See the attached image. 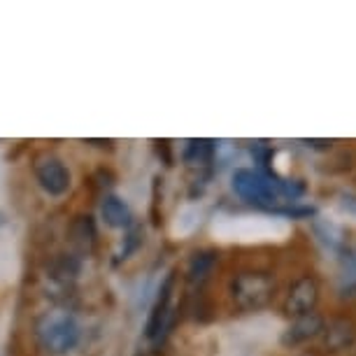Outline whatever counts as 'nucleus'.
<instances>
[{
    "label": "nucleus",
    "instance_id": "obj_1",
    "mask_svg": "<svg viewBox=\"0 0 356 356\" xmlns=\"http://www.w3.org/2000/svg\"><path fill=\"white\" fill-rule=\"evenodd\" d=\"M275 277L266 270H243L231 280V300L238 310L257 312L270 303L275 296Z\"/></svg>",
    "mask_w": 356,
    "mask_h": 356
},
{
    "label": "nucleus",
    "instance_id": "obj_2",
    "mask_svg": "<svg viewBox=\"0 0 356 356\" xmlns=\"http://www.w3.org/2000/svg\"><path fill=\"white\" fill-rule=\"evenodd\" d=\"M38 342L49 354H68L79 342V324L68 312H47L35 326Z\"/></svg>",
    "mask_w": 356,
    "mask_h": 356
},
{
    "label": "nucleus",
    "instance_id": "obj_3",
    "mask_svg": "<svg viewBox=\"0 0 356 356\" xmlns=\"http://www.w3.org/2000/svg\"><path fill=\"white\" fill-rule=\"evenodd\" d=\"M175 273H168V277L161 282V289H159V296L152 305V312H149V319H147V326H145V335L147 340H154V342H161L168 335V328L172 324V291H175Z\"/></svg>",
    "mask_w": 356,
    "mask_h": 356
},
{
    "label": "nucleus",
    "instance_id": "obj_4",
    "mask_svg": "<svg viewBox=\"0 0 356 356\" xmlns=\"http://www.w3.org/2000/svg\"><path fill=\"white\" fill-rule=\"evenodd\" d=\"M35 179L47 196L58 198L63 193H68L72 184L70 168L65 165L63 159L54 156V154H44L35 161Z\"/></svg>",
    "mask_w": 356,
    "mask_h": 356
},
{
    "label": "nucleus",
    "instance_id": "obj_5",
    "mask_svg": "<svg viewBox=\"0 0 356 356\" xmlns=\"http://www.w3.org/2000/svg\"><path fill=\"white\" fill-rule=\"evenodd\" d=\"M319 303V282L312 275H303L289 286L284 296V303H282V312L286 317H303L307 312H314V307Z\"/></svg>",
    "mask_w": 356,
    "mask_h": 356
},
{
    "label": "nucleus",
    "instance_id": "obj_6",
    "mask_svg": "<svg viewBox=\"0 0 356 356\" xmlns=\"http://www.w3.org/2000/svg\"><path fill=\"white\" fill-rule=\"evenodd\" d=\"M321 349L328 354H338L354 347L356 342V324L349 317H333L324 324V331L319 335Z\"/></svg>",
    "mask_w": 356,
    "mask_h": 356
},
{
    "label": "nucleus",
    "instance_id": "obj_7",
    "mask_svg": "<svg viewBox=\"0 0 356 356\" xmlns=\"http://www.w3.org/2000/svg\"><path fill=\"white\" fill-rule=\"evenodd\" d=\"M324 324L326 319L314 310V312H307L303 317H296L291 319V324L284 328L282 333V345L284 347H298V345H305L314 338H319L321 331H324Z\"/></svg>",
    "mask_w": 356,
    "mask_h": 356
},
{
    "label": "nucleus",
    "instance_id": "obj_8",
    "mask_svg": "<svg viewBox=\"0 0 356 356\" xmlns=\"http://www.w3.org/2000/svg\"><path fill=\"white\" fill-rule=\"evenodd\" d=\"M217 264H219V254L214 250L193 252V257L189 259V266H186V280H189V284L203 286L205 282L212 277Z\"/></svg>",
    "mask_w": 356,
    "mask_h": 356
},
{
    "label": "nucleus",
    "instance_id": "obj_9",
    "mask_svg": "<svg viewBox=\"0 0 356 356\" xmlns=\"http://www.w3.org/2000/svg\"><path fill=\"white\" fill-rule=\"evenodd\" d=\"M96 238H98V231H96V221H93L91 214H79V217L70 224V240L82 254L93 252Z\"/></svg>",
    "mask_w": 356,
    "mask_h": 356
},
{
    "label": "nucleus",
    "instance_id": "obj_10",
    "mask_svg": "<svg viewBox=\"0 0 356 356\" xmlns=\"http://www.w3.org/2000/svg\"><path fill=\"white\" fill-rule=\"evenodd\" d=\"M100 214H103L105 224L110 228H129L133 224L129 205L119 196H105L100 203Z\"/></svg>",
    "mask_w": 356,
    "mask_h": 356
},
{
    "label": "nucleus",
    "instance_id": "obj_11",
    "mask_svg": "<svg viewBox=\"0 0 356 356\" xmlns=\"http://www.w3.org/2000/svg\"><path fill=\"white\" fill-rule=\"evenodd\" d=\"M340 280H342V291L356 289V250H347L345 257H342Z\"/></svg>",
    "mask_w": 356,
    "mask_h": 356
},
{
    "label": "nucleus",
    "instance_id": "obj_12",
    "mask_svg": "<svg viewBox=\"0 0 356 356\" xmlns=\"http://www.w3.org/2000/svg\"><path fill=\"white\" fill-rule=\"evenodd\" d=\"M140 245H143V228L138 224H131L126 228V247L122 250V259L129 257L131 252H136Z\"/></svg>",
    "mask_w": 356,
    "mask_h": 356
},
{
    "label": "nucleus",
    "instance_id": "obj_13",
    "mask_svg": "<svg viewBox=\"0 0 356 356\" xmlns=\"http://www.w3.org/2000/svg\"><path fill=\"white\" fill-rule=\"evenodd\" d=\"M298 356H319L317 352H312V349H307V352H300Z\"/></svg>",
    "mask_w": 356,
    "mask_h": 356
}]
</instances>
